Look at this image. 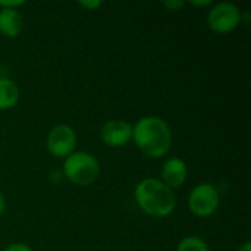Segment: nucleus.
I'll use <instances>...</instances> for the list:
<instances>
[{
	"mask_svg": "<svg viewBox=\"0 0 251 251\" xmlns=\"http://www.w3.org/2000/svg\"><path fill=\"white\" fill-rule=\"evenodd\" d=\"M132 140L147 157L160 159L171 150L172 132L165 119L146 116L132 126Z\"/></svg>",
	"mask_w": 251,
	"mask_h": 251,
	"instance_id": "nucleus-1",
	"label": "nucleus"
},
{
	"mask_svg": "<svg viewBox=\"0 0 251 251\" xmlns=\"http://www.w3.org/2000/svg\"><path fill=\"white\" fill-rule=\"evenodd\" d=\"M134 197L141 212L153 218H166L176 207L174 191L154 178L140 181L135 187Z\"/></svg>",
	"mask_w": 251,
	"mask_h": 251,
	"instance_id": "nucleus-2",
	"label": "nucleus"
},
{
	"mask_svg": "<svg viewBox=\"0 0 251 251\" xmlns=\"http://www.w3.org/2000/svg\"><path fill=\"white\" fill-rule=\"evenodd\" d=\"M63 175L75 185H91L100 175L99 160L87 151H74L65 159Z\"/></svg>",
	"mask_w": 251,
	"mask_h": 251,
	"instance_id": "nucleus-3",
	"label": "nucleus"
},
{
	"mask_svg": "<svg viewBox=\"0 0 251 251\" xmlns=\"http://www.w3.org/2000/svg\"><path fill=\"white\" fill-rule=\"evenodd\" d=\"M221 203V196L213 184L203 182L196 185L188 196V209L194 216L209 218L212 216Z\"/></svg>",
	"mask_w": 251,
	"mask_h": 251,
	"instance_id": "nucleus-4",
	"label": "nucleus"
},
{
	"mask_svg": "<svg viewBox=\"0 0 251 251\" xmlns=\"http://www.w3.org/2000/svg\"><path fill=\"white\" fill-rule=\"evenodd\" d=\"M241 10L234 3L221 1L213 4L207 15V24L216 34H229L241 24Z\"/></svg>",
	"mask_w": 251,
	"mask_h": 251,
	"instance_id": "nucleus-5",
	"label": "nucleus"
},
{
	"mask_svg": "<svg viewBox=\"0 0 251 251\" xmlns=\"http://www.w3.org/2000/svg\"><path fill=\"white\" fill-rule=\"evenodd\" d=\"M47 150L51 156L59 159H66L75 151L76 147V134L72 126L66 124H59L53 126L47 135Z\"/></svg>",
	"mask_w": 251,
	"mask_h": 251,
	"instance_id": "nucleus-6",
	"label": "nucleus"
},
{
	"mask_svg": "<svg viewBox=\"0 0 251 251\" xmlns=\"http://www.w3.org/2000/svg\"><path fill=\"white\" fill-rule=\"evenodd\" d=\"M101 141L109 147H122L132 140V125L122 119L107 121L100 129Z\"/></svg>",
	"mask_w": 251,
	"mask_h": 251,
	"instance_id": "nucleus-7",
	"label": "nucleus"
},
{
	"mask_svg": "<svg viewBox=\"0 0 251 251\" xmlns=\"http://www.w3.org/2000/svg\"><path fill=\"white\" fill-rule=\"evenodd\" d=\"M188 169L182 159L169 157L162 166V182L171 190L179 188L187 181Z\"/></svg>",
	"mask_w": 251,
	"mask_h": 251,
	"instance_id": "nucleus-8",
	"label": "nucleus"
},
{
	"mask_svg": "<svg viewBox=\"0 0 251 251\" xmlns=\"http://www.w3.org/2000/svg\"><path fill=\"white\" fill-rule=\"evenodd\" d=\"M24 28V18L19 10L0 9V34L6 38H15Z\"/></svg>",
	"mask_w": 251,
	"mask_h": 251,
	"instance_id": "nucleus-9",
	"label": "nucleus"
},
{
	"mask_svg": "<svg viewBox=\"0 0 251 251\" xmlns=\"http://www.w3.org/2000/svg\"><path fill=\"white\" fill-rule=\"evenodd\" d=\"M19 100V88L10 78H0V110H9Z\"/></svg>",
	"mask_w": 251,
	"mask_h": 251,
	"instance_id": "nucleus-10",
	"label": "nucleus"
},
{
	"mask_svg": "<svg viewBox=\"0 0 251 251\" xmlns=\"http://www.w3.org/2000/svg\"><path fill=\"white\" fill-rule=\"evenodd\" d=\"M176 251H210L204 240L199 237H185L178 244Z\"/></svg>",
	"mask_w": 251,
	"mask_h": 251,
	"instance_id": "nucleus-11",
	"label": "nucleus"
},
{
	"mask_svg": "<svg viewBox=\"0 0 251 251\" xmlns=\"http://www.w3.org/2000/svg\"><path fill=\"white\" fill-rule=\"evenodd\" d=\"M187 3L184 1V0H166V1H163V6L169 10V12H176V10H179V9H182L184 6H185Z\"/></svg>",
	"mask_w": 251,
	"mask_h": 251,
	"instance_id": "nucleus-12",
	"label": "nucleus"
},
{
	"mask_svg": "<svg viewBox=\"0 0 251 251\" xmlns=\"http://www.w3.org/2000/svg\"><path fill=\"white\" fill-rule=\"evenodd\" d=\"M25 1L24 0H10V1H0V9H15L18 10V7L24 6Z\"/></svg>",
	"mask_w": 251,
	"mask_h": 251,
	"instance_id": "nucleus-13",
	"label": "nucleus"
},
{
	"mask_svg": "<svg viewBox=\"0 0 251 251\" xmlns=\"http://www.w3.org/2000/svg\"><path fill=\"white\" fill-rule=\"evenodd\" d=\"M3 251H32L29 246L24 244V243H15V244H10L7 246Z\"/></svg>",
	"mask_w": 251,
	"mask_h": 251,
	"instance_id": "nucleus-14",
	"label": "nucleus"
},
{
	"mask_svg": "<svg viewBox=\"0 0 251 251\" xmlns=\"http://www.w3.org/2000/svg\"><path fill=\"white\" fill-rule=\"evenodd\" d=\"M79 4L87 9V10H94V9H99L101 6V1L100 0H94V1H79Z\"/></svg>",
	"mask_w": 251,
	"mask_h": 251,
	"instance_id": "nucleus-15",
	"label": "nucleus"
},
{
	"mask_svg": "<svg viewBox=\"0 0 251 251\" xmlns=\"http://www.w3.org/2000/svg\"><path fill=\"white\" fill-rule=\"evenodd\" d=\"M190 4H191V6H197V7H204V6L212 4V1H210V0H201V1H196V0H193V1H190Z\"/></svg>",
	"mask_w": 251,
	"mask_h": 251,
	"instance_id": "nucleus-16",
	"label": "nucleus"
},
{
	"mask_svg": "<svg viewBox=\"0 0 251 251\" xmlns=\"http://www.w3.org/2000/svg\"><path fill=\"white\" fill-rule=\"evenodd\" d=\"M4 209H6V201H4V196H3L1 191H0V218H1L3 213H4Z\"/></svg>",
	"mask_w": 251,
	"mask_h": 251,
	"instance_id": "nucleus-17",
	"label": "nucleus"
},
{
	"mask_svg": "<svg viewBox=\"0 0 251 251\" xmlns=\"http://www.w3.org/2000/svg\"><path fill=\"white\" fill-rule=\"evenodd\" d=\"M237 251H251V243L250 241H246L240 246V249Z\"/></svg>",
	"mask_w": 251,
	"mask_h": 251,
	"instance_id": "nucleus-18",
	"label": "nucleus"
}]
</instances>
